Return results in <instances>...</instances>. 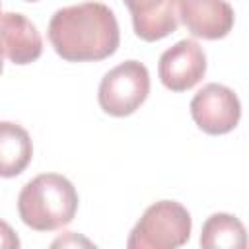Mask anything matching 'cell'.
Masks as SVG:
<instances>
[{"label": "cell", "instance_id": "5bb4252c", "mask_svg": "<svg viewBox=\"0 0 249 249\" xmlns=\"http://www.w3.org/2000/svg\"><path fill=\"white\" fill-rule=\"evenodd\" d=\"M25 2H37V0H25Z\"/></svg>", "mask_w": 249, "mask_h": 249}, {"label": "cell", "instance_id": "7c38bea8", "mask_svg": "<svg viewBox=\"0 0 249 249\" xmlns=\"http://www.w3.org/2000/svg\"><path fill=\"white\" fill-rule=\"evenodd\" d=\"M0 247L2 249H16V247H19V239H18L16 231L4 220H0Z\"/></svg>", "mask_w": 249, "mask_h": 249}, {"label": "cell", "instance_id": "9c48e42d", "mask_svg": "<svg viewBox=\"0 0 249 249\" xmlns=\"http://www.w3.org/2000/svg\"><path fill=\"white\" fill-rule=\"evenodd\" d=\"M0 51L14 64H31L43 53L41 33L23 14H0Z\"/></svg>", "mask_w": 249, "mask_h": 249}, {"label": "cell", "instance_id": "30bf717a", "mask_svg": "<svg viewBox=\"0 0 249 249\" xmlns=\"http://www.w3.org/2000/svg\"><path fill=\"white\" fill-rule=\"evenodd\" d=\"M33 158V142L29 132L10 121H0V177H16L23 173Z\"/></svg>", "mask_w": 249, "mask_h": 249}, {"label": "cell", "instance_id": "ba28073f", "mask_svg": "<svg viewBox=\"0 0 249 249\" xmlns=\"http://www.w3.org/2000/svg\"><path fill=\"white\" fill-rule=\"evenodd\" d=\"M130 12L134 33L148 43L160 41L179 27L181 0H123Z\"/></svg>", "mask_w": 249, "mask_h": 249}, {"label": "cell", "instance_id": "277c9868", "mask_svg": "<svg viewBox=\"0 0 249 249\" xmlns=\"http://www.w3.org/2000/svg\"><path fill=\"white\" fill-rule=\"evenodd\" d=\"M150 93L148 68L138 60H124L111 68L99 84V107L111 117L132 115Z\"/></svg>", "mask_w": 249, "mask_h": 249}, {"label": "cell", "instance_id": "7a4b0ae2", "mask_svg": "<svg viewBox=\"0 0 249 249\" xmlns=\"http://www.w3.org/2000/svg\"><path fill=\"white\" fill-rule=\"evenodd\" d=\"M78 210L74 185L58 173H41L27 181L18 196L21 222L35 231H54L68 226Z\"/></svg>", "mask_w": 249, "mask_h": 249}, {"label": "cell", "instance_id": "8992f818", "mask_svg": "<svg viewBox=\"0 0 249 249\" xmlns=\"http://www.w3.org/2000/svg\"><path fill=\"white\" fill-rule=\"evenodd\" d=\"M206 74L204 49L195 39H181L161 53L158 76L171 91H187L195 88Z\"/></svg>", "mask_w": 249, "mask_h": 249}, {"label": "cell", "instance_id": "52a82bcc", "mask_svg": "<svg viewBox=\"0 0 249 249\" xmlns=\"http://www.w3.org/2000/svg\"><path fill=\"white\" fill-rule=\"evenodd\" d=\"M179 21L191 35L216 41L231 31L235 14L226 0H181Z\"/></svg>", "mask_w": 249, "mask_h": 249}, {"label": "cell", "instance_id": "3957f363", "mask_svg": "<svg viewBox=\"0 0 249 249\" xmlns=\"http://www.w3.org/2000/svg\"><path fill=\"white\" fill-rule=\"evenodd\" d=\"M193 220L189 210L175 200L150 204L132 228L128 249H175L189 241Z\"/></svg>", "mask_w": 249, "mask_h": 249}, {"label": "cell", "instance_id": "4fadbf2b", "mask_svg": "<svg viewBox=\"0 0 249 249\" xmlns=\"http://www.w3.org/2000/svg\"><path fill=\"white\" fill-rule=\"evenodd\" d=\"M4 54H2V51H0V74H2V70H4V58H2Z\"/></svg>", "mask_w": 249, "mask_h": 249}, {"label": "cell", "instance_id": "8fae6325", "mask_svg": "<svg viewBox=\"0 0 249 249\" xmlns=\"http://www.w3.org/2000/svg\"><path fill=\"white\" fill-rule=\"evenodd\" d=\"M247 245L245 226L239 218L216 212L202 224L200 247L204 249H243Z\"/></svg>", "mask_w": 249, "mask_h": 249}, {"label": "cell", "instance_id": "6da1fadb", "mask_svg": "<svg viewBox=\"0 0 249 249\" xmlns=\"http://www.w3.org/2000/svg\"><path fill=\"white\" fill-rule=\"evenodd\" d=\"M49 41L68 62L103 60L119 49L121 33L113 10L101 2L60 8L49 21Z\"/></svg>", "mask_w": 249, "mask_h": 249}, {"label": "cell", "instance_id": "5b68a950", "mask_svg": "<svg viewBox=\"0 0 249 249\" xmlns=\"http://www.w3.org/2000/svg\"><path fill=\"white\" fill-rule=\"evenodd\" d=\"M191 117L206 134H228L241 119V103L231 88L210 82L191 99Z\"/></svg>", "mask_w": 249, "mask_h": 249}]
</instances>
